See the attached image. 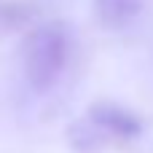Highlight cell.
<instances>
[{"label":"cell","instance_id":"obj_3","mask_svg":"<svg viewBox=\"0 0 153 153\" xmlns=\"http://www.w3.org/2000/svg\"><path fill=\"white\" fill-rule=\"evenodd\" d=\"M148 11V0H91V13L100 27L121 32L134 27Z\"/></svg>","mask_w":153,"mask_h":153},{"label":"cell","instance_id":"obj_2","mask_svg":"<svg viewBox=\"0 0 153 153\" xmlns=\"http://www.w3.org/2000/svg\"><path fill=\"white\" fill-rule=\"evenodd\" d=\"M83 118L91 124V129L102 137L105 145L108 143H121V145L124 143H134L145 132V121L134 110H129V108H124V105H118L113 100L91 102Z\"/></svg>","mask_w":153,"mask_h":153},{"label":"cell","instance_id":"obj_1","mask_svg":"<svg viewBox=\"0 0 153 153\" xmlns=\"http://www.w3.org/2000/svg\"><path fill=\"white\" fill-rule=\"evenodd\" d=\"M22 73L32 91H51L73 62V30L67 22L51 19L32 27L19 46Z\"/></svg>","mask_w":153,"mask_h":153}]
</instances>
